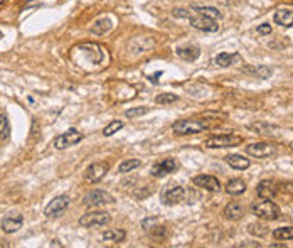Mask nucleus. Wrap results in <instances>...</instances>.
Instances as JSON below:
<instances>
[{"instance_id":"obj_20","label":"nucleus","mask_w":293,"mask_h":248,"mask_svg":"<svg viewBox=\"0 0 293 248\" xmlns=\"http://www.w3.org/2000/svg\"><path fill=\"white\" fill-rule=\"evenodd\" d=\"M249 130L256 132L258 135H268V137H276L280 134V128L275 125H269V123H251L248 125Z\"/></svg>"},{"instance_id":"obj_21","label":"nucleus","mask_w":293,"mask_h":248,"mask_svg":"<svg viewBox=\"0 0 293 248\" xmlns=\"http://www.w3.org/2000/svg\"><path fill=\"white\" fill-rule=\"evenodd\" d=\"M111 27H113V22H111L110 17H101V19L93 22L90 31H91V34H95V36H105L106 32L111 31Z\"/></svg>"},{"instance_id":"obj_38","label":"nucleus","mask_w":293,"mask_h":248,"mask_svg":"<svg viewBox=\"0 0 293 248\" xmlns=\"http://www.w3.org/2000/svg\"><path fill=\"white\" fill-rule=\"evenodd\" d=\"M162 75H164L162 71H157V73H153L152 76H147V80H150V81L153 83V85H157V83H159V78H160Z\"/></svg>"},{"instance_id":"obj_11","label":"nucleus","mask_w":293,"mask_h":248,"mask_svg":"<svg viewBox=\"0 0 293 248\" xmlns=\"http://www.w3.org/2000/svg\"><path fill=\"white\" fill-rule=\"evenodd\" d=\"M110 171V164L106 162H95L85 171V179L88 182H100Z\"/></svg>"},{"instance_id":"obj_37","label":"nucleus","mask_w":293,"mask_h":248,"mask_svg":"<svg viewBox=\"0 0 293 248\" xmlns=\"http://www.w3.org/2000/svg\"><path fill=\"white\" fill-rule=\"evenodd\" d=\"M172 14H174L175 17H187L189 19V12L187 11H184V9H174V11H172Z\"/></svg>"},{"instance_id":"obj_32","label":"nucleus","mask_w":293,"mask_h":248,"mask_svg":"<svg viewBox=\"0 0 293 248\" xmlns=\"http://www.w3.org/2000/svg\"><path fill=\"white\" fill-rule=\"evenodd\" d=\"M123 128V122H120V120H113V122H110L108 125H106L103 128V135L105 137H111L113 134H116L118 130H122Z\"/></svg>"},{"instance_id":"obj_4","label":"nucleus","mask_w":293,"mask_h":248,"mask_svg":"<svg viewBox=\"0 0 293 248\" xmlns=\"http://www.w3.org/2000/svg\"><path fill=\"white\" fill-rule=\"evenodd\" d=\"M110 213L106 211H90L80 218V224L83 228H100L110 223Z\"/></svg>"},{"instance_id":"obj_9","label":"nucleus","mask_w":293,"mask_h":248,"mask_svg":"<svg viewBox=\"0 0 293 248\" xmlns=\"http://www.w3.org/2000/svg\"><path fill=\"white\" fill-rule=\"evenodd\" d=\"M276 152L275 145L268 144V142H254L246 147V154L251 155L254 159H264V157H271Z\"/></svg>"},{"instance_id":"obj_1","label":"nucleus","mask_w":293,"mask_h":248,"mask_svg":"<svg viewBox=\"0 0 293 248\" xmlns=\"http://www.w3.org/2000/svg\"><path fill=\"white\" fill-rule=\"evenodd\" d=\"M209 123L204 120H194V118H189V120H179L172 125V130L174 134L177 135H194V134H201V132L207 130Z\"/></svg>"},{"instance_id":"obj_14","label":"nucleus","mask_w":293,"mask_h":248,"mask_svg":"<svg viewBox=\"0 0 293 248\" xmlns=\"http://www.w3.org/2000/svg\"><path fill=\"white\" fill-rule=\"evenodd\" d=\"M192 182L197 187H204V189L212 191V192H217V191L221 189L219 179L214 177V176H209V174H201V176H195L192 179Z\"/></svg>"},{"instance_id":"obj_15","label":"nucleus","mask_w":293,"mask_h":248,"mask_svg":"<svg viewBox=\"0 0 293 248\" xmlns=\"http://www.w3.org/2000/svg\"><path fill=\"white\" fill-rule=\"evenodd\" d=\"M177 169V162H175V159H164L160 160V162L153 164L152 167V176L153 177H164L167 174H172Z\"/></svg>"},{"instance_id":"obj_35","label":"nucleus","mask_w":293,"mask_h":248,"mask_svg":"<svg viewBox=\"0 0 293 248\" xmlns=\"http://www.w3.org/2000/svg\"><path fill=\"white\" fill-rule=\"evenodd\" d=\"M248 231L251 233V235H254V236H264L268 233V229L264 228L263 224H249Z\"/></svg>"},{"instance_id":"obj_8","label":"nucleus","mask_w":293,"mask_h":248,"mask_svg":"<svg viewBox=\"0 0 293 248\" xmlns=\"http://www.w3.org/2000/svg\"><path fill=\"white\" fill-rule=\"evenodd\" d=\"M68 208H69V197L68 196H58L46 206L44 214H46V218H59V216H63V213Z\"/></svg>"},{"instance_id":"obj_31","label":"nucleus","mask_w":293,"mask_h":248,"mask_svg":"<svg viewBox=\"0 0 293 248\" xmlns=\"http://www.w3.org/2000/svg\"><path fill=\"white\" fill-rule=\"evenodd\" d=\"M251 75H254V76H258L259 80H268L269 76H271V70H269L268 66H258V68H249L248 70Z\"/></svg>"},{"instance_id":"obj_10","label":"nucleus","mask_w":293,"mask_h":248,"mask_svg":"<svg viewBox=\"0 0 293 248\" xmlns=\"http://www.w3.org/2000/svg\"><path fill=\"white\" fill-rule=\"evenodd\" d=\"M22 224H24V216H22L21 213H7L6 216L2 218V229L7 235L17 233L19 229L22 228Z\"/></svg>"},{"instance_id":"obj_40","label":"nucleus","mask_w":293,"mask_h":248,"mask_svg":"<svg viewBox=\"0 0 293 248\" xmlns=\"http://www.w3.org/2000/svg\"><path fill=\"white\" fill-rule=\"evenodd\" d=\"M4 4H6V0H0V7H2V6H4Z\"/></svg>"},{"instance_id":"obj_13","label":"nucleus","mask_w":293,"mask_h":248,"mask_svg":"<svg viewBox=\"0 0 293 248\" xmlns=\"http://www.w3.org/2000/svg\"><path fill=\"white\" fill-rule=\"evenodd\" d=\"M80 49L81 53H85L88 59H90L91 64H101L105 59V53L103 49H101V46H98L95 43H85V44H80Z\"/></svg>"},{"instance_id":"obj_7","label":"nucleus","mask_w":293,"mask_h":248,"mask_svg":"<svg viewBox=\"0 0 293 248\" xmlns=\"http://www.w3.org/2000/svg\"><path fill=\"white\" fill-rule=\"evenodd\" d=\"M184 196H185L184 187L182 186H174V184L165 186L160 192V199L165 206H174V204L180 203V201L184 199Z\"/></svg>"},{"instance_id":"obj_29","label":"nucleus","mask_w":293,"mask_h":248,"mask_svg":"<svg viewBox=\"0 0 293 248\" xmlns=\"http://www.w3.org/2000/svg\"><path fill=\"white\" fill-rule=\"evenodd\" d=\"M140 165H142V162L138 159H128V160H123V162L120 164L118 171L122 174H128V172L135 171V169H138Z\"/></svg>"},{"instance_id":"obj_28","label":"nucleus","mask_w":293,"mask_h":248,"mask_svg":"<svg viewBox=\"0 0 293 248\" xmlns=\"http://www.w3.org/2000/svg\"><path fill=\"white\" fill-rule=\"evenodd\" d=\"M11 137V123H9V118L6 113L0 115V140L6 142Z\"/></svg>"},{"instance_id":"obj_27","label":"nucleus","mask_w":293,"mask_h":248,"mask_svg":"<svg viewBox=\"0 0 293 248\" xmlns=\"http://www.w3.org/2000/svg\"><path fill=\"white\" fill-rule=\"evenodd\" d=\"M273 238H275V240H281V241L293 240V226L276 228L275 231H273Z\"/></svg>"},{"instance_id":"obj_12","label":"nucleus","mask_w":293,"mask_h":248,"mask_svg":"<svg viewBox=\"0 0 293 248\" xmlns=\"http://www.w3.org/2000/svg\"><path fill=\"white\" fill-rule=\"evenodd\" d=\"M189 22L192 27L201 29L204 32H217L219 31V26H217V22L214 21V17L202 16V14H199L197 17H189Z\"/></svg>"},{"instance_id":"obj_41","label":"nucleus","mask_w":293,"mask_h":248,"mask_svg":"<svg viewBox=\"0 0 293 248\" xmlns=\"http://www.w3.org/2000/svg\"><path fill=\"white\" fill-rule=\"evenodd\" d=\"M0 39H4V32H0Z\"/></svg>"},{"instance_id":"obj_25","label":"nucleus","mask_w":293,"mask_h":248,"mask_svg":"<svg viewBox=\"0 0 293 248\" xmlns=\"http://www.w3.org/2000/svg\"><path fill=\"white\" fill-rule=\"evenodd\" d=\"M224 189L229 196H239L246 191V182L241 181V179H232V181L227 182Z\"/></svg>"},{"instance_id":"obj_26","label":"nucleus","mask_w":293,"mask_h":248,"mask_svg":"<svg viewBox=\"0 0 293 248\" xmlns=\"http://www.w3.org/2000/svg\"><path fill=\"white\" fill-rule=\"evenodd\" d=\"M125 236H127V233L123 231V229H106V231L101 235L105 241H113V243H120L125 240Z\"/></svg>"},{"instance_id":"obj_17","label":"nucleus","mask_w":293,"mask_h":248,"mask_svg":"<svg viewBox=\"0 0 293 248\" xmlns=\"http://www.w3.org/2000/svg\"><path fill=\"white\" fill-rule=\"evenodd\" d=\"M256 194L261 199H273L278 194V186L269 179H264L256 186Z\"/></svg>"},{"instance_id":"obj_19","label":"nucleus","mask_w":293,"mask_h":248,"mask_svg":"<svg viewBox=\"0 0 293 248\" xmlns=\"http://www.w3.org/2000/svg\"><path fill=\"white\" fill-rule=\"evenodd\" d=\"M224 160L227 162L229 167L236 169V171H246V169L251 165V160H248L244 155H241V154H229V155H226Z\"/></svg>"},{"instance_id":"obj_34","label":"nucleus","mask_w":293,"mask_h":248,"mask_svg":"<svg viewBox=\"0 0 293 248\" xmlns=\"http://www.w3.org/2000/svg\"><path fill=\"white\" fill-rule=\"evenodd\" d=\"M148 112L147 107H135V108H130L125 112V115H127V118H138L142 117V115H145Z\"/></svg>"},{"instance_id":"obj_36","label":"nucleus","mask_w":293,"mask_h":248,"mask_svg":"<svg viewBox=\"0 0 293 248\" xmlns=\"http://www.w3.org/2000/svg\"><path fill=\"white\" fill-rule=\"evenodd\" d=\"M271 26L269 24H261V26H258L256 27V32L258 34H261V36H268V34H271Z\"/></svg>"},{"instance_id":"obj_6","label":"nucleus","mask_w":293,"mask_h":248,"mask_svg":"<svg viewBox=\"0 0 293 248\" xmlns=\"http://www.w3.org/2000/svg\"><path fill=\"white\" fill-rule=\"evenodd\" d=\"M83 203L86 206H90V208H100V206L115 203V197L106 191L95 189V191H90L85 197H83Z\"/></svg>"},{"instance_id":"obj_22","label":"nucleus","mask_w":293,"mask_h":248,"mask_svg":"<svg viewBox=\"0 0 293 248\" xmlns=\"http://www.w3.org/2000/svg\"><path fill=\"white\" fill-rule=\"evenodd\" d=\"M273 21L281 27H291L293 26V9H280L275 12Z\"/></svg>"},{"instance_id":"obj_18","label":"nucleus","mask_w":293,"mask_h":248,"mask_svg":"<svg viewBox=\"0 0 293 248\" xmlns=\"http://www.w3.org/2000/svg\"><path fill=\"white\" fill-rule=\"evenodd\" d=\"M214 63L221 68H227V66H236V64L243 63V58L238 53H219L216 58H214Z\"/></svg>"},{"instance_id":"obj_2","label":"nucleus","mask_w":293,"mask_h":248,"mask_svg":"<svg viewBox=\"0 0 293 248\" xmlns=\"http://www.w3.org/2000/svg\"><path fill=\"white\" fill-rule=\"evenodd\" d=\"M251 211H253L254 216L261 218V219H268V221H275L281 216V211L278 208V204L273 203L271 199H264L261 203H256L251 206Z\"/></svg>"},{"instance_id":"obj_30","label":"nucleus","mask_w":293,"mask_h":248,"mask_svg":"<svg viewBox=\"0 0 293 248\" xmlns=\"http://www.w3.org/2000/svg\"><path fill=\"white\" fill-rule=\"evenodd\" d=\"M175 102H179V96L174 95V93H160V95L155 96V103L162 105V107H165V105H172Z\"/></svg>"},{"instance_id":"obj_24","label":"nucleus","mask_w":293,"mask_h":248,"mask_svg":"<svg viewBox=\"0 0 293 248\" xmlns=\"http://www.w3.org/2000/svg\"><path fill=\"white\" fill-rule=\"evenodd\" d=\"M243 206H241L239 203H236V201H232V203H229L224 208V218L229 219V221H238V219L243 218Z\"/></svg>"},{"instance_id":"obj_23","label":"nucleus","mask_w":293,"mask_h":248,"mask_svg":"<svg viewBox=\"0 0 293 248\" xmlns=\"http://www.w3.org/2000/svg\"><path fill=\"white\" fill-rule=\"evenodd\" d=\"M175 53H177V56L180 59H184V61L187 63H192L195 61L199 56H201V49L197 48V46H187V48H177L175 49Z\"/></svg>"},{"instance_id":"obj_33","label":"nucleus","mask_w":293,"mask_h":248,"mask_svg":"<svg viewBox=\"0 0 293 248\" xmlns=\"http://www.w3.org/2000/svg\"><path fill=\"white\" fill-rule=\"evenodd\" d=\"M195 12L202 14V16H209V17H214V19H221L222 14L217 11V9L214 7H192Z\"/></svg>"},{"instance_id":"obj_3","label":"nucleus","mask_w":293,"mask_h":248,"mask_svg":"<svg viewBox=\"0 0 293 248\" xmlns=\"http://www.w3.org/2000/svg\"><path fill=\"white\" fill-rule=\"evenodd\" d=\"M243 142V137L236 134H221L214 135L206 140V147L209 149H226V147H236Z\"/></svg>"},{"instance_id":"obj_5","label":"nucleus","mask_w":293,"mask_h":248,"mask_svg":"<svg viewBox=\"0 0 293 248\" xmlns=\"http://www.w3.org/2000/svg\"><path fill=\"white\" fill-rule=\"evenodd\" d=\"M81 140H83V134H80L76 128H69V130H66L64 134L56 137L54 142H53V145L58 150H64V149H69V147L80 144Z\"/></svg>"},{"instance_id":"obj_16","label":"nucleus","mask_w":293,"mask_h":248,"mask_svg":"<svg viewBox=\"0 0 293 248\" xmlns=\"http://www.w3.org/2000/svg\"><path fill=\"white\" fill-rule=\"evenodd\" d=\"M142 226L145 228V231H147L152 238H155V240L165 238V235H167V229H165L164 226H162V224L157 223V218L143 219V221H142Z\"/></svg>"},{"instance_id":"obj_39","label":"nucleus","mask_w":293,"mask_h":248,"mask_svg":"<svg viewBox=\"0 0 293 248\" xmlns=\"http://www.w3.org/2000/svg\"><path fill=\"white\" fill-rule=\"evenodd\" d=\"M241 246H259V243H241Z\"/></svg>"}]
</instances>
